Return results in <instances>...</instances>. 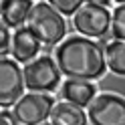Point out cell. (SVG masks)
I'll use <instances>...</instances> for the list:
<instances>
[{"label":"cell","instance_id":"obj_5","mask_svg":"<svg viewBox=\"0 0 125 125\" xmlns=\"http://www.w3.org/2000/svg\"><path fill=\"white\" fill-rule=\"evenodd\" d=\"M111 18H113V14H109V10L105 8V6L87 2V4H83L79 8V12L75 14L73 22H75V28L79 30L81 34L105 38L109 26H111Z\"/></svg>","mask_w":125,"mask_h":125},{"label":"cell","instance_id":"obj_2","mask_svg":"<svg viewBox=\"0 0 125 125\" xmlns=\"http://www.w3.org/2000/svg\"><path fill=\"white\" fill-rule=\"evenodd\" d=\"M28 28L34 32V36L44 44H57L65 36V20L62 16L51 6V2H38L32 6L28 16Z\"/></svg>","mask_w":125,"mask_h":125},{"label":"cell","instance_id":"obj_1","mask_svg":"<svg viewBox=\"0 0 125 125\" xmlns=\"http://www.w3.org/2000/svg\"><path fill=\"white\" fill-rule=\"evenodd\" d=\"M57 65L67 79L91 81L105 73L107 59L99 42L87 36H69L57 49Z\"/></svg>","mask_w":125,"mask_h":125},{"label":"cell","instance_id":"obj_12","mask_svg":"<svg viewBox=\"0 0 125 125\" xmlns=\"http://www.w3.org/2000/svg\"><path fill=\"white\" fill-rule=\"evenodd\" d=\"M105 59H107V67L115 75H125V42L121 41L109 42L105 49Z\"/></svg>","mask_w":125,"mask_h":125},{"label":"cell","instance_id":"obj_9","mask_svg":"<svg viewBox=\"0 0 125 125\" xmlns=\"http://www.w3.org/2000/svg\"><path fill=\"white\" fill-rule=\"evenodd\" d=\"M62 99L67 103H73L77 107H85L93 103L95 97V85H91L89 81H75V79H67L62 85Z\"/></svg>","mask_w":125,"mask_h":125},{"label":"cell","instance_id":"obj_13","mask_svg":"<svg viewBox=\"0 0 125 125\" xmlns=\"http://www.w3.org/2000/svg\"><path fill=\"white\" fill-rule=\"evenodd\" d=\"M111 32L117 41L125 42V2L119 4L113 12V18H111Z\"/></svg>","mask_w":125,"mask_h":125},{"label":"cell","instance_id":"obj_7","mask_svg":"<svg viewBox=\"0 0 125 125\" xmlns=\"http://www.w3.org/2000/svg\"><path fill=\"white\" fill-rule=\"evenodd\" d=\"M24 87H26L24 73H20L14 61L2 57V62H0V103H2V107L16 105L24 97L22 95Z\"/></svg>","mask_w":125,"mask_h":125},{"label":"cell","instance_id":"obj_6","mask_svg":"<svg viewBox=\"0 0 125 125\" xmlns=\"http://www.w3.org/2000/svg\"><path fill=\"white\" fill-rule=\"evenodd\" d=\"M87 117L93 125H125V99L117 95H99L89 105Z\"/></svg>","mask_w":125,"mask_h":125},{"label":"cell","instance_id":"obj_8","mask_svg":"<svg viewBox=\"0 0 125 125\" xmlns=\"http://www.w3.org/2000/svg\"><path fill=\"white\" fill-rule=\"evenodd\" d=\"M41 41L34 36V32L28 26L18 28L12 34V44H10V52L14 54V59L20 62H32V59L36 57Z\"/></svg>","mask_w":125,"mask_h":125},{"label":"cell","instance_id":"obj_4","mask_svg":"<svg viewBox=\"0 0 125 125\" xmlns=\"http://www.w3.org/2000/svg\"><path fill=\"white\" fill-rule=\"evenodd\" d=\"M52 109H54V105H52L51 95H44V93H28V95H24L14 105L12 115L22 125H42V121L46 117H51Z\"/></svg>","mask_w":125,"mask_h":125},{"label":"cell","instance_id":"obj_3","mask_svg":"<svg viewBox=\"0 0 125 125\" xmlns=\"http://www.w3.org/2000/svg\"><path fill=\"white\" fill-rule=\"evenodd\" d=\"M24 83L32 93L54 91L61 81V69L51 57H38L24 67Z\"/></svg>","mask_w":125,"mask_h":125},{"label":"cell","instance_id":"obj_15","mask_svg":"<svg viewBox=\"0 0 125 125\" xmlns=\"http://www.w3.org/2000/svg\"><path fill=\"white\" fill-rule=\"evenodd\" d=\"M10 44H12V36L8 34V30H6V26L2 24V28H0V49H2V57H4L6 52H8Z\"/></svg>","mask_w":125,"mask_h":125},{"label":"cell","instance_id":"obj_16","mask_svg":"<svg viewBox=\"0 0 125 125\" xmlns=\"http://www.w3.org/2000/svg\"><path fill=\"white\" fill-rule=\"evenodd\" d=\"M0 125H18V121H16V117L12 113L2 111V115H0Z\"/></svg>","mask_w":125,"mask_h":125},{"label":"cell","instance_id":"obj_11","mask_svg":"<svg viewBox=\"0 0 125 125\" xmlns=\"http://www.w3.org/2000/svg\"><path fill=\"white\" fill-rule=\"evenodd\" d=\"M51 119H52V125H85L89 117H85V111L81 107L61 101V103L54 105Z\"/></svg>","mask_w":125,"mask_h":125},{"label":"cell","instance_id":"obj_14","mask_svg":"<svg viewBox=\"0 0 125 125\" xmlns=\"http://www.w3.org/2000/svg\"><path fill=\"white\" fill-rule=\"evenodd\" d=\"M83 4L85 2H81V0H52V2H51V6L59 14H73V12L77 14Z\"/></svg>","mask_w":125,"mask_h":125},{"label":"cell","instance_id":"obj_17","mask_svg":"<svg viewBox=\"0 0 125 125\" xmlns=\"http://www.w3.org/2000/svg\"><path fill=\"white\" fill-rule=\"evenodd\" d=\"M42 125H52V123H42Z\"/></svg>","mask_w":125,"mask_h":125},{"label":"cell","instance_id":"obj_10","mask_svg":"<svg viewBox=\"0 0 125 125\" xmlns=\"http://www.w3.org/2000/svg\"><path fill=\"white\" fill-rule=\"evenodd\" d=\"M32 2L30 0H4L2 2V24L4 26H14L22 28L20 24L28 20L30 10H32Z\"/></svg>","mask_w":125,"mask_h":125}]
</instances>
